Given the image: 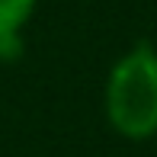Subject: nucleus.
Segmentation results:
<instances>
[{"label": "nucleus", "instance_id": "nucleus-1", "mask_svg": "<svg viewBox=\"0 0 157 157\" xmlns=\"http://www.w3.org/2000/svg\"><path fill=\"white\" fill-rule=\"evenodd\" d=\"M103 112L125 141L157 135V48L151 42H138L112 61L103 83Z\"/></svg>", "mask_w": 157, "mask_h": 157}, {"label": "nucleus", "instance_id": "nucleus-2", "mask_svg": "<svg viewBox=\"0 0 157 157\" xmlns=\"http://www.w3.org/2000/svg\"><path fill=\"white\" fill-rule=\"evenodd\" d=\"M39 0H0V64H13L26 55V26Z\"/></svg>", "mask_w": 157, "mask_h": 157}]
</instances>
